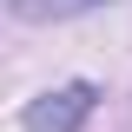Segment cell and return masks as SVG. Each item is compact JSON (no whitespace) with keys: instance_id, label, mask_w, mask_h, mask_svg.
<instances>
[{"instance_id":"cell-1","label":"cell","mask_w":132,"mask_h":132,"mask_svg":"<svg viewBox=\"0 0 132 132\" xmlns=\"http://www.w3.org/2000/svg\"><path fill=\"white\" fill-rule=\"evenodd\" d=\"M93 112H99V86L93 79H66V86H46L27 106V132H79Z\"/></svg>"},{"instance_id":"cell-2","label":"cell","mask_w":132,"mask_h":132,"mask_svg":"<svg viewBox=\"0 0 132 132\" xmlns=\"http://www.w3.org/2000/svg\"><path fill=\"white\" fill-rule=\"evenodd\" d=\"M13 7V20H27V27H53V20H73L86 13V7H99V0H7Z\"/></svg>"}]
</instances>
